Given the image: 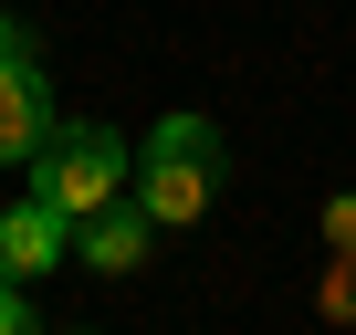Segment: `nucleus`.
Wrapping results in <instances>:
<instances>
[{
	"label": "nucleus",
	"instance_id": "nucleus-1",
	"mask_svg": "<svg viewBox=\"0 0 356 335\" xmlns=\"http://www.w3.org/2000/svg\"><path fill=\"white\" fill-rule=\"evenodd\" d=\"M220 168H231V136H220L210 115H157L126 199H136L157 231H189V220H210V199H220Z\"/></svg>",
	"mask_w": 356,
	"mask_h": 335
},
{
	"label": "nucleus",
	"instance_id": "nucleus-2",
	"mask_svg": "<svg viewBox=\"0 0 356 335\" xmlns=\"http://www.w3.org/2000/svg\"><path fill=\"white\" fill-rule=\"evenodd\" d=\"M126 179H136V147H126L105 115L53 126V136H42V157H32V189H42L63 220H95L105 199H126Z\"/></svg>",
	"mask_w": 356,
	"mask_h": 335
},
{
	"label": "nucleus",
	"instance_id": "nucleus-3",
	"mask_svg": "<svg viewBox=\"0 0 356 335\" xmlns=\"http://www.w3.org/2000/svg\"><path fill=\"white\" fill-rule=\"evenodd\" d=\"M63 262H74V220H63L42 189H22L11 210H0V272L32 283V272H63Z\"/></svg>",
	"mask_w": 356,
	"mask_h": 335
},
{
	"label": "nucleus",
	"instance_id": "nucleus-4",
	"mask_svg": "<svg viewBox=\"0 0 356 335\" xmlns=\"http://www.w3.org/2000/svg\"><path fill=\"white\" fill-rule=\"evenodd\" d=\"M53 126H63V115H53L42 63H0V168H32Z\"/></svg>",
	"mask_w": 356,
	"mask_h": 335
},
{
	"label": "nucleus",
	"instance_id": "nucleus-5",
	"mask_svg": "<svg viewBox=\"0 0 356 335\" xmlns=\"http://www.w3.org/2000/svg\"><path fill=\"white\" fill-rule=\"evenodd\" d=\"M147 241H157V220H147L136 199H105L95 220H74V262H84V272H136Z\"/></svg>",
	"mask_w": 356,
	"mask_h": 335
},
{
	"label": "nucleus",
	"instance_id": "nucleus-6",
	"mask_svg": "<svg viewBox=\"0 0 356 335\" xmlns=\"http://www.w3.org/2000/svg\"><path fill=\"white\" fill-rule=\"evenodd\" d=\"M0 63H42V42H32V22H22V11H0Z\"/></svg>",
	"mask_w": 356,
	"mask_h": 335
},
{
	"label": "nucleus",
	"instance_id": "nucleus-7",
	"mask_svg": "<svg viewBox=\"0 0 356 335\" xmlns=\"http://www.w3.org/2000/svg\"><path fill=\"white\" fill-rule=\"evenodd\" d=\"M0 335H42V325H32V304H22V283H11V272H0Z\"/></svg>",
	"mask_w": 356,
	"mask_h": 335
},
{
	"label": "nucleus",
	"instance_id": "nucleus-8",
	"mask_svg": "<svg viewBox=\"0 0 356 335\" xmlns=\"http://www.w3.org/2000/svg\"><path fill=\"white\" fill-rule=\"evenodd\" d=\"M325 241H335V252H356V189H346V199H325Z\"/></svg>",
	"mask_w": 356,
	"mask_h": 335
},
{
	"label": "nucleus",
	"instance_id": "nucleus-9",
	"mask_svg": "<svg viewBox=\"0 0 356 335\" xmlns=\"http://www.w3.org/2000/svg\"><path fill=\"white\" fill-rule=\"evenodd\" d=\"M325 314H356V252H335V283H325Z\"/></svg>",
	"mask_w": 356,
	"mask_h": 335
}]
</instances>
